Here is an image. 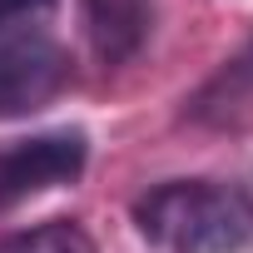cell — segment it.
<instances>
[{
	"label": "cell",
	"instance_id": "cell-1",
	"mask_svg": "<svg viewBox=\"0 0 253 253\" xmlns=\"http://www.w3.org/2000/svg\"><path fill=\"white\" fill-rule=\"evenodd\" d=\"M134 228L159 253H243L253 243V194L218 179H169L134 204Z\"/></svg>",
	"mask_w": 253,
	"mask_h": 253
},
{
	"label": "cell",
	"instance_id": "cell-5",
	"mask_svg": "<svg viewBox=\"0 0 253 253\" xmlns=\"http://www.w3.org/2000/svg\"><path fill=\"white\" fill-rule=\"evenodd\" d=\"M189 114L204 119V124H238V119L253 114V45H248L238 60H228V65L199 89V99H194Z\"/></svg>",
	"mask_w": 253,
	"mask_h": 253
},
{
	"label": "cell",
	"instance_id": "cell-3",
	"mask_svg": "<svg viewBox=\"0 0 253 253\" xmlns=\"http://www.w3.org/2000/svg\"><path fill=\"white\" fill-rule=\"evenodd\" d=\"M70 84V55L50 40L0 45V119H20L45 109Z\"/></svg>",
	"mask_w": 253,
	"mask_h": 253
},
{
	"label": "cell",
	"instance_id": "cell-2",
	"mask_svg": "<svg viewBox=\"0 0 253 253\" xmlns=\"http://www.w3.org/2000/svg\"><path fill=\"white\" fill-rule=\"evenodd\" d=\"M84 159H89L84 129H50L35 139H15L10 149H0V209L80 179Z\"/></svg>",
	"mask_w": 253,
	"mask_h": 253
},
{
	"label": "cell",
	"instance_id": "cell-6",
	"mask_svg": "<svg viewBox=\"0 0 253 253\" xmlns=\"http://www.w3.org/2000/svg\"><path fill=\"white\" fill-rule=\"evenodd\" d=\"M0 253H94V238L75 218H50L0 238Z\"/></svg>",
	"mask_w": 253,
	"mask_h": 253
},
{
	"label": "cell",
	"instance_id": "cell-4",
	"mask_svg": "<svg viewBox=\"0 0 253 253\" xmlns=\"http://www.w3.org/2000/svg\"><path fill=\"white\" fill-rule=\"evenodd\" d=\"M84 20H89V40L94 50L119 65L139 55V45L154 30V0H84Z\"/></svg>",
	"mask_w": 253,
	"mask_h": 253
},
{
	"label": "cell",
	"instance_id": "cell-7",
	"mask_svg": "<svg viewBox=\"0 0 253 253\" xmlns=\"http://www.w3.org/2000/svg\"><path fill=\"white\" fill-rule=\"evenodd\" d=\"M55 5V0H0V30L5 25H20V20H35Z\"/></svg>",
	"mask_w": 253,
	"mask_h": 253
}]
</instances>
